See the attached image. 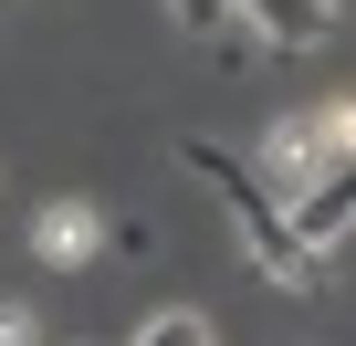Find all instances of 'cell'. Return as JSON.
Listing matches in <instances>:
<instances>
[{"instance_id":"obj_1","label":"cell","mask_w":356,"mask_h":346,"mask_svg":"<svg viewBox=\"0 0 356 346\" xmlns=\"http://www.w3.org/2000/svg\"><path fill=\"white\" fill-rule=\"evenodd\" d=\"M189 168H200V179H210V189L231 200V221H241V242H252V262H262V273H273L283 294H314V283H325V252H304V242H293V221H283V200H273V189L252 179V168H241V157H231L220 136H189Z\"/></svg>"},{"instance_id":"obj_2","label":"cell","mask_w":356,"mask_h":346,"mask_svg":"<svg viewBox=\"0 0 356 346\" xmlns=\"http://www.w3.org/2000/svg\"><path fill=\"white\" fill-rule=\"evenodd\" d=\"M283 221H293V242H304V252H335V242L356 231V157H325L314 179L283 200Z\"/></svg>"},{"instance_id":"obj_3","label":"cell","mask_w":356,"mask_h":346,"mask_svg":"<svg viewBox=\"0 0 356 346\" xmlns=\"http://www.w3.org/2000/svg\"><path fill=\"white\" fill-rule=\"evenodd\" d=\"M241 11H252V32L283 42V53H314V42L335 32V0H241Z\"/></svg>"},{"instance_id":"obj_4","label":"cell","mask_w":356,"mask_h":346,"mask_svg":"<svg viewBox=\"0 0 356 346\" xmlns=\"http://www.w3.org/2000/svg\"><path fill=\"white\" fill-rule=\"evenodd\" d=\"M84 242H95L84 210H53V221H42V262H84Z\"/></svg>"},{"instance_id":"obj_5","label":"cell","mask_w":356,"mask_h":346,"mask_svg":"<svg viewBox=\"0 0 356 346\" xmlns=\"http://www.w3.org/2000/svg\"><path fill=\"white\" fill-rule=\"evenodd\" d=\"M314 147H325V136H314V126H304V116H293V126H283V136H273V168H293V189H304V179H314Z\"/></svg>"},{"instance_id":"obj_6","label":"cell","mask_w":356,"mask_h":346,"mask_svg":"<svg viewBox=\"0 0 356 346\" xmlns=\"http://www.w3.org/2000/svg\"><path fill=\"white\" fill-rule=\"evenodd\" d=\"M136 346H210V325H200V315H147Z\"/></svg>"},{"instance_id":"obj_7","label":"cell","mask_w":356,"mask_h":346,"mask_svg":"<svg viewBox=\"0 0 356 346\" xmlns=\"http://www.w3.org/2000/svg\"><path fill=\"white\" fill-rule=\"evenodd\" d=\"M220 11H231V0H178V22H189V32H220Z\"/></svg>"}]
</instances>
